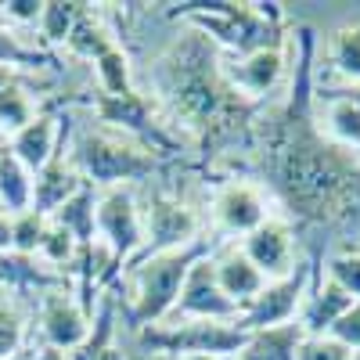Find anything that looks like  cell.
I'll return each instance as SVG.
<instances>
[{
    "label": "cell",
    "instance_id": "cell-1",
    "mask_svg": "<svg viewBox=\"0 0 360 360\" xmlns=\"http://www.w3.org/2000/svg\"><path fill=\"white\" fill-rule=\"evenodd\" d=\"M295 69L288 94L263 105L249 130V152L288 220L360 231V152L335 144L314 115V29H292Z\"/></svg>",
    "mask_w": 360,
    "mask_h": 360
},
{
    "label": "cell",
    "instance_id": "cell-2",
    "mask_svg": "<svg viewBox=\"0 0 360 360\" xmlns=\"http://www.w3.org/2000/svg\"><path fill=\"white\" fill-rule=\"evenodd\" d=\"M155 101L176 127H184L205 152L249 144L252 119L263 105H252L231 86L224 72V51L198 29L180 33L148 69Z\"/></svg>",
    "mask_w": 360,
    "mask_h": 360
},
{
    "label": "cell",
    "instance_id": "cell-3",
    "mask_svg": "<svg viewBox=\"0 0 360 360\" xmlns=\"http://www.w3.org/2000/svg\"><path fill=\"white\" fill-rule=\"evenodd\" d=\"M169 15L184 18L227 54L288 47L292 40L281 4H176Z\"/></svg>",
    "mask_w": 360,
    "mask_h": 360
},
{
    "label": "cell",
    "instance_id": "cell-4",
    "mask_svg": "<svg viewBox=\"0 0 360 360\" xmlns=\"http://www.w3.org/2000/svg\"><path fill=\"white\" fill-rule=\"evenodd\" d=\"M205 252H209V242L198 238L195 245L159 252V256H144V259L134 263V274H130L134 295H130V310L127 314H130V324L137 328V332L173 317L176 299H180V285H184L191 263L198 256H205Z\"/></svg>",
    "mask_w": 360,
    "mask_h": 360
},
{
    "label": "cell",
    "instance_id": "cell-5",
    "mask_svg": "<svg viewBox=\"0 0 360 360\" xmlns=\"http://www.w3.org/2000/svg\"><path fill=\"white\" fill-rule=\"evenodd\" d=\"M72 162L83 173L86 184L98 191L127 188L134 180H148L159 169V159L152 148L127 137V134H119V130H108V127L79 134Z\"/></svg>",
    "mask_w": 360,
    "mask_h": 360
},
{
    "label": "cell",
    "instance_id": "cell-6",
    "mask_svg": "<svg viewBox=\"0 0 360 360\" xmlns=\"http://www.w3.org/2000/svg\"><path fill=\"white\" fill-rule=\"evenodd\" d=\"M249 332L234 321H162L141 332V342L162 356H191V353H217L238 356Z\"/></svg>",
    "mask_w": 360,
    "mask_h": 360
},
{
    "label": "cell",
    "instance_id": "cell-7",
    "mask_svg": "<svg viewBox=\"0 0 360 360\" xmlns=\"http://www.w3.org/2000/svg\"><path fill=\"white\" fill-rule=\"evenodd\" d=\"M98 245L112 266H123L144 249V213L130 188L98 191Z\"/></svg>",
    "mask_w": 360,
    "mask_h": 360
},
{
    "label": "cell",
    "instance_id": "cell-8",
    "mask_svg": "<svg viewBox=\"0 0 360 360\" xmlns=\"http://www.w3.org/2000/svg\"><path fill=\"white\" fill-rule=\"evenodd\" d=\"M314 274H317V266L310 259H299V266L288 278L266 281V288L238 314L234 324L242 328V332H259V328H281V324L299 321L303 303H307V292L314 285Z\"/></svg>",
    "mask_w": 360,
    "mask_h": 360
},
{
    "label": "cell",
    "instance_id": "cell-9",
    "mask_svg": "<svg viewBox=\"0 0 360 360\" xmlns=\"http://www.w3.org/2000/svg\"><path fill=\"white\" fill-rule=\"evenodd\" d=\"M144 213V256H159V252H173V249H184L195 245L198 234H202V217L188 202H180L176 195L155 191L148 198V205L141 209Z\"/></svg>",
    "mask_w": 360,
    "mask_h": 360
},
{
    "label": "cell",
    "instance_id": "cell-10",
    "mask_svg": "<svg viewBox=\"0 0 360 360\" xmlns=\"http://www.w3.org/2000/svg\"><path fill=\"white\" fill-rule=\"evenodd\" d=\"M266 220H270V195H266L263 184L245 180V176H231L217 188V195H213V224L224 234L245 238Z\"/></svg>",
    "mask_w": 360,
    "mask_h": 360
},
{
    "label": "cell",
    "instance_id": "cell-11",
    "mask_svg": "<svg viewBox=\"0 0 360 360\" xmlns=\"http://www.w3.org/2000/svg\"><path fill=\"white\" fill-rule=\"evenodd\" d=\"M169 321H238V307L224 295V288L217 281L213 252H205L191 263Z\"/></svg>",
    "mask_w": 360,
    "mask_h": 360
},
{
    "label": "cell",
    "instance_id": "cell-12",
    "mask_svg": "<svg viewBox=\"0 0 360 360\" xmlns=\"http://www.w3.org/2000/svg\"><path fill=\"white\" fill-rule=\"evenodd\" d=\"M90 328H94V314H90L69 288H47L40 299V339L44 346H54L62 353H76Z\"/></svg>",
    "mask_w": 360,
    "mask_h": 360
},
{
    "label": "cell",
    "instance_id": "cell-13",
    "mask_svg": "<svg viewBox=\"0 0 360 360\" xmlns=\"http://www.w3.org/2000/svg\"><path fill=\"white\" fill-rule=\"evenodd\" d=\"M238 245H242V252L252 259V266L266 281L288 278L299 266V259H295V227L285 217H270L252 234H245Z\"/></svg>",
    "mask_w": 360,
    "mask_h": 360
},
{
    "label": "cell",
    "instance_id": "cell-14",
    "mask_svg": "<svg viewBox=\"0 0 360 360\" xmlns=\"http://www.w3.org/2000/svg\"><path fill=\"white\" fill-rule=\"evenodd\" d=\"M285 69H288L285 47H266V51H252V54H231V58H224V72H227L231 86L242 98H249L252 105H263V98H270L281 86Z\"/></svg>",
    "mask_w": 360,
    "mask_h": 360
},
{
    "label": "cell",
    "instance_id": "cell-15",
    "mask_svg": "<svg viewBox=\"0 0 360 360\" xmlns=\"http://www.w3.org/2000/svg\"><path fill=\"white\" fill-rule=\"evenodd\" d=\"M94 115L101 119V127L127 134V137L148 144L152 152H159V148L166 144V130L155 123V108H152V101H148L141 90H134V94H127V98L98 94L94 98Z\"/></svg>",
    "mask_w": 360,
    "mask_h": 360
},
{
    "label": "cell",
    "instance_id": "cell-16",
    "mask_svg": "<svg viewBox=\"0 0 360 360\" xmlns=\"http://www.w3.org/2000/svg\"><path fill=\"white\" fill-rule=\"evenodd\" d=\"M213 266H217V281H220L224 295L238 307V314H242L252 299L266 288V278L252 266V259L242 252V245H238V242H231L220 252H213Z\"/></svg>",
    "mask_w": 360,
    "mask_h": 360
},
{
    "label": "cell",
    "instance_id": "cell-17",
    "mask_svg": "<svg viewBox=\"0 0 360 360\" xmlns=\"http://www.w3.org/2000/svg\"><path fill=\"white\" fill-rule=\"evenodd\" d=\"M86 188L83 173L76 169L72 159H65L62 152H58L37 176H33V209L44 217H54L58 209H62L72 195H79Z\"/></svg>",
    "mask_w": 360,
    "mask_h": 360
},
{
    "label": "cell",
    "instance_id": "cell-18",
    "mask_svg": "<svg viewBox=\"0 0 360 360\" xmlns=\"http://www.w3.org/2000/svg\"><path fill=\"white\" fill-rule=\"evenodd\" d=\"M58 141H62V119L40 112L29 127H22L11 141H8V152L29 169V173H40L54 155H58Z\"/></svg>",
    "mask_w": 360,
    "mask_h": 360
},
{
    "label": "cell",
    "instance_id": "cell-19",
    "mask_svg": "<svg viewBox=\"0 0 360 360\" xmlns=\"http://www.w3.org/2000/svg\"><path fill=\"white\" fill-rule=\"evenodd\" d=\"M356 299L349 292H342L332 278H317L314 274V285L307 292V303H303V314H299V324H303L307 335H328V328H332Z\"/></svg>",
    "mask_w": 360,
    "mask_h": 360
},
{
    "label": "cell",
    "instance_id": "cell-20",
    "mask_svg": "<svg viewBox=\"0 0 360 360\" xmlns=\"http://www.w3.org/2000/svg\"><path fill=\"white\" fill-rule=\"evenodd\" d=\"M303 339L307 332L299 321L281 324V328H259V332H249L245 346L238 349L234 360H295Z\"/></svg>",
    "mask_w": 360,
    "mask_h": 360
},
{
    "label": "cell",
    "instance_id": "cell-21",
    "mask_svg": "<svg viewBox=\"0 0 360 360\" xmlns=\"http://www.w3.org/2000/svg\"><path fill=\"white\" fill-rule=\"evenodd\" d=\"M51 220H54L58 227H65L76 242H79V249L94 245V242H98V191L86 184L79 195H72L62 209H58Z\"/></svg>",
    "mask_w": 360,
    "mask_h": 360
},
{
    "label": "cell",
    "instance_id": "cell-22",
    "mask_svg": "<svg viewBox=\"0 0 360 360\" xmlns=\"http://www.w3.org/2000/svg\"><path fill=\"white\" fill-rule=\"evenodd\" d=\"M317 123H321V130L332 137L335 144L349 148V152H360V105L356 101L328 94L324 115L317 119Z\"/></svg>",
    "mask_w": 360,
    "mask_h": 360
},
{
    "label": "cell",
    "instance_id": "cell-23",
    "mask_svg": "<svg viewBox=\"0 0 360 360\" xmlns=\"http://www.w3.org/2000/svg\"><path fill=\"white\" fill-rule=\"evenodd\" d=\"M33 209V173H29L11 152L0 159V213L18 217Z\"/></svg>",
    "mask_w": 360,
    "mask_h": 360
},
{
    "label": "cell",
    "instance_id": "cell-24",
    "mask_svg": "<svg viewBox=\"0 0 360 360\" xmlns=\"http://www.w3.org/2000/svg\"><path fill=\"white\" fill-rule=\"evenodd\" d=\"M65 47H69L76 58H83V62L94 65L108 47H115V37L108 33V25H105L94 11L83 8V15H79V22H76V29H72V37L65 40Z\"/></svg>",
    "mask_w": 360,
    "mask_h": 360
},
{
    "label": "cell",
    "instance_id": "cell-25",
    "mask_svg": "<svg viewBox=\"0 0 360 360\" xmlns=\"http://www.w3.org/2000/svg\"><path fill=\"white\" fill-rule=\"evenodd\" d=\"M328 65L346 83H360V22L339 25L328 37Z\"/></svg>",
    "mask_w": 360,
    "mask_h": 360
},
{
    "label": "cell",
    "instance_id": "cell-26",
    "mask_svg": "<svg viewBox=\"0 0 360 360\" xmlns=\"http://www.w3.org/2000/svg\"><path fill=\"white\" fill-rule=\"evenodd\" d=\"M112 335H115V303L105 299L94 314V328H90L86 342L76 353H69V360H123L119 349L112 346Z\"/></svg>",
    "mask_w": 360,
    "mask_h": 360
},
{
    "label": "cell",
    "instance_id": "cell-27",
    "mask_svg": "<svg viewBox=\"0 0 360 360\" xmlns=\"http://www.w3.org/2000/svg\"><path fill=\"white\" fill-rule=\"evenodd\" d=\"M94 72H98V86H101V94L108 98H127L134 94V65H130V54L123 47H108L98 62H94Z\"/></svg>",
    "mask_w": 360,
    "mask_h": 360
},
{
    "label": "cell",
    "instance_id": "cell-28",
    "mask_svg": "<svg viewBox=\"0 0 360 360\" xmlns=\"http://www.w3.org/2000/svg\"><path fill=\"white\" fill-rule=\"evenodd\" d=\"M37 105L29 98V90L22 83H11L4 94H0V137H15L22 127H29L37 119Z\"/></svg>",
    "mask_w": 360,
    "mask_h": 360
},
{
    "label": "cell",
    "instance_id": "cell-29",
    "mask_svg": "<svg viewBox=\"0 0 360 360\" xmlns=\"http://www.w3.org/2000/svg\"><path fill=\"white\" fill-rule=\"evenodd\" d=\"M86 4H72V0H44V15H40V33L47 44H65L72 37V29L79 22Z\"/></svg>",
    "mask_w": 360,
    "mask_h": 360
},
{
    "label": "cell",
    "instance_id": "cell-30",
    "mask_svg": "<svg viewBox=\"0 0 360 360\" xmlns=\"http://www.w3.org/2000/svg\"><path fill=\"white\" fill-rule=\"evenodd\" d=\"M22 339H25V317L18 310L15 288H0V360L18 356Z\"/></svg>",
    "mask_w": 360,
    "mask_h": 360
},
{
    "label": "cell",
    "instance_id": "cell-31",
    "mask_svg": "<svg viewBox=\"0 0 360 360\" xmlns=\"http://www.w3.org/2000/svg\"><path fill=\"white\" fill-rule=\"evenodd\" d=\"M47 224H51V217L37 213V209H25V213L11 217V234H15L11 252L15 256H25V259H37L40 242H44V234H47Z\"/></svg>",
    "mask_w": 360,
    "mask_h": 360
},
{
    "label": "cell",
    "instance_id": "cell-32",
    "mask_svg": "<svg viewBox=\"0 0 360 360\" xmlns=\"http://www.w3.org/2000/svg\"><path fill=\"white\" fill-rule=\"evenodd\" d=\"M324 274L360 303V245L346 242L339 252H332V259H328V270H324Z\"/></svg>",
    "mask_w": 360,
    "mask_h": 360
},
{
    "label": "cell",
    "instance_id": "cell-33",
    "mask_svg": "<svg viewBox=\"0 0 360 360\" xmlns=\"http://www.w3.org/2000/svg\"><path fill=\"white\" fill-rule=\"evenodd\" d=\"M37 259H44V263H51V266H69L72 259H79V242H76L65 227H58V224L51 220L44 242H40Z\"/></svg>",
    "mask_w": 360,
    "mask_h": 360
},
{
    "label": "cell",
    "instance_id": "cell-34",
    "mask_svg": "<svg viewBox=\"0 0 360 360\" xmlns=\"http://www.w3.org/2000/svg\"><path fill=\"white\" fill-rule=\"evenodd\" d=\"M295 360H356V353H349L332 335H307L303 342H299Z\"/></svg>",
    "mask_w": 360,
    "mask_h": 360
},
{
    "label": "cell",
    "instance_id": "cell-35",
    "mask_svg": "<svg viewBox=\"0 0 360 360\" xmlns=\"http://www.w3.org/2000/svg\"><path fill=\"white\" fill-rule=\"evenodd\" d=\"M44 62V54L33 51V47H25L18 44V37L11 33L8 25H0V65H40Z\"/></svg>",
    "mask_w": 360,
    "mask_h": 360
},
{
    "label": "cell",
    "instance_id": "cell-36",
    "mask_svg": "<svg viewBox=\"0 0 360 360\" xmlns=\"http://www.w3.org/2000/svg\"><path fill=\"white\" fill-rule=\"evenodd\" d=\"M328 335L335 342H342L349 353H360V303H353L332 328H328Z\"/></svg>",
    "mask_w": 360,
    "mask_h": 360
},
{
    "label": "cell",
    "instance_id": "cell-37",
    "mask_svg": "<svg viewBox=\"0 0 360 360\" xmlns=\"http://www.w3.org/2000/svg\"><path fill=\"white\" fill-rule=\"evenodd\" d=\"M44 15V0H8L0 4V22H11V25H40Z\"/></svg>",
    "mask_w": 360,
    "mask_h": 360
},
{
    "label": "cell",
    "instance_id": "cell-38",
    "mask_svg": "<svg viewBox=\"0 0 360 360\" xmlns=\"http://www.w3.org/2000/svg\"><path fill=\"white\" fill-rule=\"evenodd\" d=\"M11 242H15V234H11V217L0 213V252H11Z\"/></svg>",
    "mask_w": 360,
    "mask_h": 360
},
{
    "label": "cell",
    "instance_id": "cell-39",
    "mask_svg": "<svg viewBox=\"0 0 360 360\" xmlns=\"http://www.w3.org/2000/svg\"><path fill=\"white\" fill-rule=\"evenodd\" d=\"M29 360H69V353H62V349H54V346H40Z\"/></svg>",
    "mask_w": 360,
    "mask_h": 360
},
{
    "label": "cell",
    "instance_id": "cell-40",
    "mask_svg": "<svg viewBox=\"0 0 360 360\" xmlns=\"http://www.w3.org/2000/svg\"><path fill=\"white\" fill-rule=\"evenodd\" d=\"M11 83H15V69L11 65H0V94H4Z\"/></svg>",
    "mask_w": 360,
    "mask_h": 360
},
{
    "label": "cell",
    "instance_id": "cell-41",
    "mask_svg": "<svg viewBox=\"0 0 360 360\" xmlns=\"http://www.w3.org/2000/svg\"><path fill=\"white\" fill-rule=\"evenodd\" d=\"M180 360H227V356H217V353H191V356H180Z\"/></svg>",
    "mask_w": 360,
    "mask_h": 360
},
{
    "label": "cell",
    "instance_id": "cell-42",
    "mask_svg": "<svg viewBox=\"0 0 360 360\" xmlns=\"http://www.w3.org/2000/svg\"><path fill=\"white\" fill-rule=\"evenodd\" d=\"M4 152H8V144H4V141H0V159H4Z\"/></svg>",
    "mask_w": 360,
    "mask_h": 360
},
{
    "label": "cell",
    "instance_id": "cell-43",
    "mask_svg": "<svg viewBox=\"0 0 360 360\" xmlns=\"http://www.w3.org/2000/svg\"><path fill=\"white\" fill-rule=\"evenodd\" d=\"M8 360H25V356H8Z\"/></svg>",
    "mask_w": 360,
    "mask_h": 360
}]
</instances>
